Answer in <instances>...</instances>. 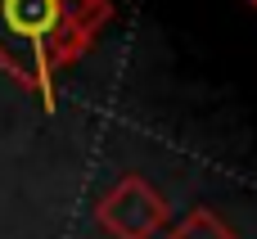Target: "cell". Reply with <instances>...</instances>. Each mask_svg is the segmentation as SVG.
I'll list each match as a JSON object with an SVG mask.
<instances>
[{
	"instance_id": "obj_2",
	"label": "cell",
	"mask_w": 257,
	"mask_h": 239,
	"mask_svg": "<svg viewBox=\"0 0 257 239\" xmlns=\"http://www.w3.org/2000/svg\"><path fill=\"white\" fill-rule=\"evenodd\" d=\"M167 239H235V230H230V226H226L217 212L194 208V212H190V217H185V221H181V226H176Z\"/></svg>"
},
{
	"instance_id": "obj_1",
	"label": "cell",
	"mask_w": 257,
	"mask_h": 239,
	"mask_svg": "<svg viewBox=\"0 0 257 239\" xmlns=\"http://www.w3.org/2000/svg\"><path fill=\"white\" fill-rule=\"evenodd\" d=\"M95 217H99V226L113 239H154L167 226V199H163L149 181L126 176L122 185H113V190L99 199Z\"/></svg>"
}]
</instances>
